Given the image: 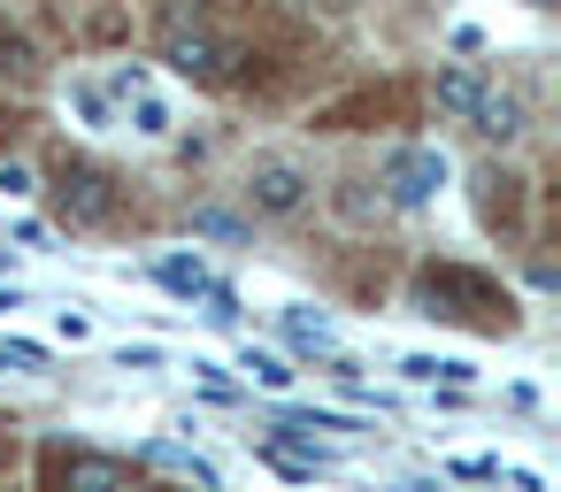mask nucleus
I'll list each match as a JSON object with an SVG mask.
<instances>
[{
	"label": "nucleus",
	"instance_id": "9",
	"mask_svg": "<svg viewBox=\"0 0 561 492\" xmlns=\"http://www.w3.org/2000/svg\"><path fill=\"white\" fill-rule=\"evenodd\" d=\"M154 285H170V293H185V300H216V293H224V285L208 277V262H185V254L154 262Z\"/></svg>",
	"mask_w": 561,
	"mask_h": 492
},
{
	"label": "nucleus",
	"instance_id": "15",
	"mask_svg": "<svg viewBox=\"0 0 561 492\" xmlns=\"http://www.w3.org/2000/svg\"><path fill=\"white\" fill-rule=\"evenodd\" d=\"M47 354L39 346H24V339H9V346H0V369H39Z\"/></svg>",
	"mask_w": 561,
	"mask_h": 492
},
{
	"label": "nucleus",
	"instance_id": "7",
	"mask_svg": "<svg viewBox=\"0 0 561 492\" xmlns=\"http://www.w3.org/2000/svg\"><path fill=\"white\" fill-rule=\"evenodd\" d=\"M477 208H484L492 231L523 239V178H515V170H484V178H477Z\"/></svg>",
	"mask_w": 561,
	"mask_h": 492
},
{
	"label": "nucleus",
	"instance_id": "13",
	"mask_svg": "<svg viewBox=\"0 0 561 492\" xmlns=\"http://www.w3.org/2000/svg\"><path fill=\"white\" fill-rule=\"evenodd\" d=\"M70 108H78L93 131H108V124H116V101H108V85H93V78H78V85H70Z\"/></svg>",
	"mask_w": 561,
	"mask_h": 492
},
{
	"label": "nucleus",
	"instance_id": "17",
	"mask_svg": "<svg viewBox=\"0 0 561 492\" xmlns=\"http://www.w3.org/2000/svg\"><path fill=\"white\" fill-rule=\"evenodd\" d=\"M124 492H162V484H124Z\"/></svg>",
	"mask_w": 561,
	"mask_h": 492
},
{
	"label": "nucleus",
	"instance_id": "11",
	"mask_svg": "<svg viewBox=\"0 0 561 492\" xmlns=\"http://www.w3.org/2000/svg\"><path fill=\"white\" fill-rule=\"evenodd\" d=\"M477 101H484V78H477V70H438V108L469 116Z\"/></svg>",
	"mask_w": 561,
	"mask_h": 492
},
{
	"label": "nucleus",
	"instance_id": "14",
	"mask_svg": "<svg viewBox=\"0 0 561 492\" xmlns=\"http://www.w3.org/2000/svg\"><path fill=\"white\" fill-rule=\"evenodd\" d=\"M247 377H254L262 392H285V385H293V362H285V354H254V346H247Z\"/></svg>",
	"mask_w": 561,
	"mask_h": 492
},
{
	"label": "nucleus",
	"instance_id": "12",
	"mask_svg": "<svg viewBox=\"0 0 561 492\" xmlns=\"http://www.w3.org/2000/svg\"><path fill=\"white\" fill-rule=\"evenodd\" d=\"M39 70V55H32V39L9 24V16H0V78H32Z\"/></svg>",
	"mask_w": 561,
	"mask_h": 492
},
{
	"label": "nucleus",
	"instance_id": "6",
	"mask_svg": "<svg viewBox=\"0 0 561 492\" xmlns=\"http://www.w3.org/2000/svg\"><path fill=\"white\" fill-rule=\"evenodd\" d=\"M247 201H254L262 216H293V208L308 201L300 155H254V162H247Z\"/></svg>",
	"mask_w": 561,
	"mask_h": 492
},
{
	"label": "nucleus",
	"instance_id": "1",
	"mask_svg": "<svg viewBox=\"0 0 561 492\" xmlns=\"http://www.w3.org/2000/svg\"><path fill=\"white\" fill-rule=\"evenodd\" d=\"M162 62L178 70V78H193V85H231L239 78V62H247V47L201 9V0H162Z\"/></svg>",
	"mask_w": 561,
	"mask_h": 492
},
{
	"label": "nucleus",
	"instance_id": "10",
	"mask_svg": "<svg viewBox=\"0 0 561 492\" xmlns=\"http://www.w3.org/2000/svg\"><path fill=\"white\" fill-rule=\"evenodd\" d=\"M285 339H293V346H308V354H339L331 316H308V308H285Z\"/></svg>",
	"mask_w": 561,
	"mask_h": 492
},
{
	"label": "nucleus",
	"instance_id": "8",
	"mask_svg": "<svg viewBox=\"0 0 561 492\" xmlns=\"http://www.w3.org/2000/svg\"><path fill=\"white\" fill-rule=\"evenodd\" d=\"M469 116H477L484 139H523V101H515V93H492V85H484V101H477Z\"/></svg>",
	"mask_w": 561,
	"mask_h": 492
},
{
	"label": "nucleus",
	"instance_id": "2",
	"mask_svg": "<svg viewBox=\"0 0 561 492\" xmlns=\"http://www.w3.org/2000/svg\"><path fill=\"white\" fill-rule=\"evenodd\" d=\"M415 300H423V316L461 323V331H515V300L469 262H431L415 277Z\"/></svg>",
	"mask_w": 561,
	"mask_h": 492
},
{
	"label": "nucleus",
	"instance_id": "4",
	"mask_svg": "<svg viewBox=\"0 0 561 492\" xmlns=\"http://www.w3.org/2000/svg\"><path fill=\"white\" fill-rule=\"evenodd\" d=\"M55 208H62V224L70 231H101L108 216H116V178L101 170V162H62L55 170Z\"/></svg>",
	"mask_w": 561,
	"mask_h": 492
},
{
	"label": "nucleus",
	"instance_id": "5",
	"mask_svg": "<svg viewBox=\"0 0 561 492\" xmlns=\"http://www.w3.org/2000/svg\"><path fill=\"white\" fill-rule=\"evenodd\" d=\"M377 185H385V201H392V208H431V201H438V185H446V155H438V147H400V155L385 162V178H377Z\"/></svg>",
	"mask_w": 561,
	"mask_h": 492
},
{
	"label": "nucleus",
	"instance_id": "16",
	"mask_svg": "<svg viewBox=\"0 0 561 492\" xmlns=\"http://www.w3.org/2000/svg\"><path fill=\"white\" fill-rule=\"evenodd\" d=\"M0 193H9V201L32 193V170H24V162H0Z\"/></svg>",
	"mask_w": 561,
	"mask_h": 492
},
{
	"label": "nucleus",
	"instance_id": "18",
	"mask_svg": "<svg viewBox=\"0 0 561 492\" xmlns=\"http://www.w3.org/2000/svg\"><path fill=\"white\" fill-rule=\"evenodd\" d=\"M0 454H9V431H0Z\"/></svg>",
	"mask_w": 561,
	"mask_h": 492
},
{
	"label": "nucleus",
	"instance_id": "3",
	"mask_svg": "<svg viewBox=\"0 0 561 492\" xmlns=\"http://www.w3.org/2000/svg\"><path fill=\"white\" fill-rule=\"evenodd\" d=\"M39 492H124V461L70 446V438H47L39 446Z\"/></svg>",
	"mask_w": 561,
	"mask_h": 492
}]
</instances>
